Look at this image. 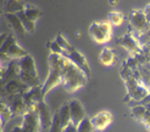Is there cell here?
<instances>
[{
	"mask_svg": "<svg viewBox=\"0 0 150 132\" xmlns=\"http://www.w3.org/2000/svg\"><path fill=\"white\" fill-rule=\"evenodd\" d=\"M63 85L69 93H74L87 84L88 78L82 70L66 56H62Z\"/></svg>",
	"mask_w": 150,
	"mask_h": 132,
	"instance_id": "6da1fadb",
	"label": "cell"
},
{
	"mask_svg": "<svg viewBox=\"0 0 150 132\" xmlns=\"http://www.w3.org/2000/svg\"><path fill=\"white\" fill-rule=\"evenodd\" d=\"M49 74L48 77L42 88V94L44 97L47 93H49L53 88L63 84V67L62 56L51 53L48 57Z\"/></svg>",
	"mask_w": 150,
	"mask_h": 132,
	"instance_id": "7a4b0ae2",
	"label": "cell"
},
{
	"mask_svg": "<svg viewBox=\"0 0 150 132\" xmlns=\"http://www.w3.org/2000/svg\"><path fill=\"white\" fill-rule=\"evenodd\" d=\"M112 25L107 20L94 21L90 25L88 34L91 38L97 43H108L112 39Z\"/></svg>",
	"mask_w": 150,
	"mask_h": 132,
	"instance_id": "3957f363",
	"label": "cell"
},
{
	"mask_svg": "<svg viewBox=\"0 0 150 132\" xmlns=\"http://www.w3.org/2000/svg\"><path fill=\"white\" fill-rule=\"evenodd\" d=\"M69 61H71L75 66H77L79 69L83 72L85 74L87 75V77L88 79L91 78V70L90 67V65H88V61L86 59L83 54H82L79 50L74 49L73 51H71L70 53H69L66 56Z\"/></svg>",
	"mask_w": 150,
	"mask_h": 132,
	"instance_id": "277c9868",
	"label": "cell"
},
{
	"mask_svg": "<svg viewBox=\"0 0 150 132\" xmlns=\"http://www.w3.org/2000/svg\"><path fill=\"white\" fill-rule=\"evenodd\" d=\"M129 22L131 23L133 28L139 32H144L147 26V16L146 13L142 10H132L129 15ZM144 34V33H142Z\"/></svg>",
	"mask_w": 150,
	"mask_h": 132,
	"instance_id": "5b68a950",
	"label": "cell"
},
{
	"mask_svg": "<svg viewBox=\"0 0 150 132\" xmlns=\"http://www.w3.org/2000/svg\"><path fill=\"white\" fill-rule=\"evenodd\" d=\"M69 109L71 114V123L74 126H78L82 121L86 118V111L83 106V104L81 103V101L77 99H72L69 101Z\"/></svg>",
	"mask_w": 150,
	"mask_h": 132,
	"instance_id": "8992f818",
	"label": "cell"
},
{
	"mask_svg": "<svg viewBox=\"0 0 150 132\" xmlns=\"http://www.w3.org/2000/svg\"><path fill=\"white\" fill-rule=\"evenodd\" d=\"M91 123L95 130L102 131L112 123V115L109 111H101L91 118Z\"/></svg>",
	"mask_w": 150,
	"mask_h": 132,
	"instance_id": "52a82bcc",
	"label": "cell"
},
{
	"mask_svg": "<svg viewBox=\"0 0 150 132\" xmlns=\"http://www.w3.org/2000/svg\"><path fill=\"white\" fill-rule=\"evenodd\" d=\"M18 65L20 67V72L27 74L35 79H39V74L35 65V61L31 55H27L18 61Z\"/></svg>",
	"mask_w": 150,
	"mask_h": 132,
	"instance_id": "ba28073f",
	"label": "cell"
},
{
	"mask_svg": "<svg viewBox=\"0 0 150 132\" xmlns=\"http://www.w3.org/2000/svg\"><path fill=\"white\" fill-rule=\"evenodd\" d=\"M38 109H39V119H40V127L44 130L48 129V132H49L51 123H52L53 116H51L48 106H47L43 101H42V102H40L39 105H38Z\"/></svg>",
	"mask_w": 150,
	"mask_h": 132,
	"instance_id": "9c48e42d",
	"label": "cell"
},
{
	"mask_svg": "<svg viewBox=\"0 0 150 132\" xmlns=\"http://www.w3.org/2000/svg\"><path fill=\"white\" fill-rule=\"evenodd\" d=\"M118 45H120L131 53H136L139 50V40H136L133 36L128 35V34L121 37L118 40Z\"/></svg>",
	"mask_w": 150,
	"mask_h": 132,
	"instance_id": "30bf717a",
	"label": "cell"
},
{
	"mask_svg": "<svg viewBox=\"0 0 150 132\" xmlns=\"http://www.w3.org/2000/svg\"><path fill=\"white\" fill-rule=\"evenodd\" d=\"M5 18L8 20L9 23L13 27V29L15 30V32L19 36H24L25 35V29L22 25L21 20L19 19L16 13H5Z\"/></svg>",
	"mask_w": 150,
	"mask_h": 132,
	"instance_id": "8fae6325",
	"label": "cell"
},
{
	"mask_svg": "<svg viewBox=\"0 0 150 132\" xmlns=\"http://www.w3.org/2000/svg\"><path fill=\"white\" fill-rule=\"evenodd\" d=\"M3 55H5L8 59H19L20 60V59H22L23 57L28 55V52L25 51V50L16 42L11 47H10L8 51L6 52V54H3Z\"/></svg>",
	"mask_w": 150,
	"mask_h": 132,
	"instance_id": "7c38bea8",
	"label": "cell"
},
{
	"mask_svg": "<svg viewBox=\"0 0 150 132\" xmlns=\"http://www.w3.org/2000/svg\"><path fill=\"white\" fill-rule=\"evenodd\" d=\"M115 61V55L112 49L110 47H104L99 54V62L103 66L110 67L114 65Z\"/></svg>",
	"mask_w": 150,
	"mask_h": 132,
	"instance_id": "4fadbf2b",
	"label": "cell"
},
{
	"mask_svg": "<svg viewBox=\"0 0 150 132\" xmlns=\"http://www.w3.org/2000/svg\"><path fill=\"white\" fill-rule=\"evenodd\" d=\"M24 13L27 18L34 22H36L42 16V11L40 10V8H38L37 6L33 4H30V3H25Z\"/></svg>",
	"mask_w": 150,
	"mask_h": 132,
	"instance_id": "5bb4252c",
	"label": "cell"
},
{
	"mask_svg": "<svg viewBox=\"0 0 150 132\" xmlns=\"http://www.w3.org/2000/svg\"><path fill=\"white\" fill-rule=\"evenodd\" d=\"M59 114H60V118H61V121H62L64 128L67 127L69 123H71V114H70L69 102L63 103V105L61 106L59 109Z\"/></svg>",
	"mask_w": 150,
	"mask_h": 132,
	"instance_id": "9a60e30c",
	"label": "cell"
},
{
	"mask_svg": "<svg viewBox=\"0 0 150 132\" xmlns=\"http://www.w3.org/2000/svg\"><path fill=\"white\" fill-rule=\"evenodd\" d=\"M25 3L21 1H7L5 4L6 13H18L21 11H24Z\"/></svg>",
	"mask_w": 150,
	"mask_h": 132,
	"instance_id": "2e32d148",
	"label": "cell"
},
{
	"mask_svg": "<svg viewBox=\"0 0 150 132\" xmlns=\"http://www.w3.org/2000/svg\"><path fill=\"white\" fill-rule=\"evenodd\" d=\"M16 15H18L19 19L21 20L22 25H23V27H24L25 31L27 33H34V31H35V23L36 22L32 21V20H30L28 18H27V16H25V13H24V11L19 12V13H16Z\"/></svg>",
	"mask_w": 150,
	"mask_h": 132,
	"instance_id": "e0dca14e",
	"label": "cell"
},
{
	"mask_svg": "<svg viewBox=\"0 0 150 132\" xmlns=\"http://www.w3.org/2000/svg\"><path fill=\"white\" fill-rule=\"evenodd\" d=\"M108 18H109V22H110L112 26H117V27H119L124 21L123 13L121 12H117V11L109 13Z\"/></svg>",
	"mask_w": 150,
	"mask_h": 132,
	"instance_id": "ac0fdd59",
	"label": "cell"
},
{
	"mask_svg": "<svg viewBox=\"0 0 150 132\" xmlns=\"http://www.w3.org/2000/svg\"><path fill=\"white\" fill-rule=\"evenodd\" d=\"M64 126L61 121L59 110H57L53 115V119H52V123H51L49 132H63Z\"/></svg>",
	"mask_w": 150,
	"mask_h": 132,
	"instance_id": "d6986e66",
	"label": "cell"
},
{
	"mask_svg": "<svg viewBox=\"0 0 150 132\" xmlns=\"http://www.w3.org/2000/svg\"><path fill=\"white\" fill-rule=\"evenodd\" d=\"M55 40H56V43H58V45H60L61 48H62L64 52H67V54L70 53L71 51H73V50L75 49L74 47H73L72 45H71L69 42H67V40L66 38H64V37L61 33H59V34L57 35Z\"/></svg>",
	"mask_w": 150,
	"mask_h": 132,
	"instance_id": "ffe728a7",
	"label": "cell"
},
{
	"mask_svg": "<svg viewBox=\"0 0 150 132\" xmlns=\"http://www.w3.org/2000/svg\"><path fill=\"white\" fill-rule=\"evenodd\" d=\"M78 132H93L95 129L91 123V118L86 117L85 119L78 124L77 126Z\"/></svg>",
	"mask_w": 150,
	"mask_h": 132,
	"instance_id": "44dd1931",
	"label": "cell"
},
{
	"mask_svg": "<svg viewBox=\"0 0 150 132\" xmlns=\"http://www.w3.org/2000/svg\"><path fill=\"white\" fill-rule=\"evenodd\" d=\"M146 114V107L144 105H138L133 108V115L139 121H144Z\"/></svg>",
	"mask_w": 150,
	"mask_h": 132,
	"instance_id": "7402d4cb",
	"label": "cell"
},
{
	"mask_svg": "<svg viewBox=\"0 0 150 132\" xmlns=\"http://www.w3.org/2000/svg\"><path fill=\"white\" fill-rule=\"evenodd\" d=\"M50 49H51V53L57 54V55H61V56H67V53L64 52V50L60 47V45L56 43V40H54V42L51 43Z\"/></svg>",
	"mask_w": 150,
	"mask_h": 132,
	"instance_id": "603a6c76",
	"label": "cell"
},
{
	"mask_svg": "<svg viewBox=\"0 0 150 132\" xmlns=\"http://www.w3.org/2000/svg\"><path fill=\"white\" fill-rule=\"evenodd\" d=\"M63 132H78V130H77V126H74V124H73L72 123H69L67 127H64V128Z\"/></svg>",
	"mask_w": 150,
	"mask_h": 132,
	"instance_id": "cb8c5ba5",
	"label": "cell"
}]
</instances>
